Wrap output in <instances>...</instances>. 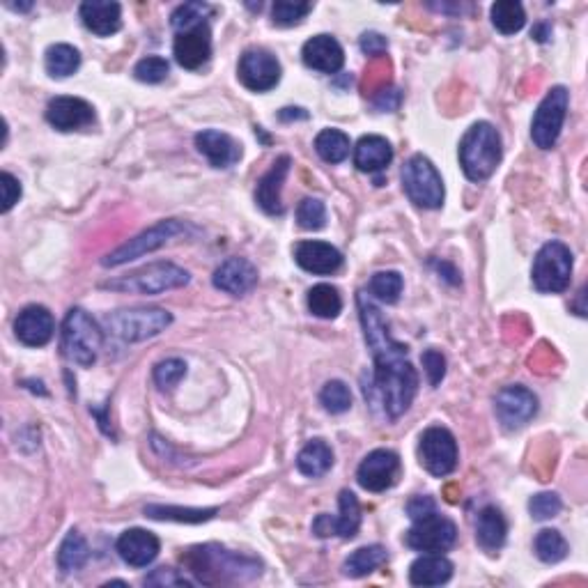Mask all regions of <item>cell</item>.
Here are the masks:
<instances>
[{"label": "cell", "mask_w": 588, "mask_h": 588, "mask_svg": "<svg viewBox=\"0 0 588 588\" xmlns=\"http://www.w3.org/2000/svg\"><path fill=\"white\" fill-rule=\"evenodd\" d=\"M432 513H437V504H435V499H430V497H414L407 504V515L412 517L414 522L421 520V517H428Z\"/></svg>", "instance_id": "51"}, {"label": "cell", "mask_w": 588, "mask_h": 588, "mask_svg": "<svg viewBox=\"0 0 588 588\" xmlns=\"http://www.w3.org/2000/svg\"><path fill=\"white\" fill-rule=\"evenodd\" d=\"M214 288L230 294V297H244L258 285V269L246 258H228L214 272Z\"/></svg>", "instance_id": "20"}, {"label": "cell", "mask_w": 588, "mask_h": 588, "mask_svg": "<svg viewBox=\"0 0 588 588\" xmlns=\"http://www.w3.org/2000/svg\"><path fill=\"white\" fill-rule=\"evenodd\" d=\"M492 26L499 30L501 35H515L520 33L526 23V14L522 3L517 0H499V3L492 5L490 10Z\"/></svg>", "instance_id": "34"}, {"label": "cell", "mask_w": 588, "mask_h": 588, "mask_svg": "<svg viewBox=\"0 0 588 588\" xmlns=\"http://www.w3.org/2000/svg\"><path fill=\"white\" fill-rule=\"evenodd\" d=\"M290 166H292V159L288 157V154H283V157H278L272 164V168L260 177L258 189H255V203H258L267 214L285 212L281 191H283L285 177H288L290 173Z\"/></svg>", "instance_id": "24"}, {"label": "cell", "mask_w": 588, "mask_h": 588, "mask_svg": "<svg viewBox=\"0 0 588 588\" xmlns=\"http://www.w3.org/2000/svg\"><path fill=\"white\" fill-rule=\"evenodd\" d=\"M239 81L253 92H267L281 81V63L265 49H249L239 60Z\"/></svg>", "instance_id": "14"}, {"label": "cell", "mask_w": 588, "mask_h": 588, "mask_svg": "<svg viewBox=\"0 0 588 588\" xmlns=\"http://www.w3.org/2000/svg\"><path fill=\"white\" fill-rule=\"evenodd\" d=\"M570 106V92L563 85H556L540 102L536 115L531 122V138L540 150H552L559 141L563 122H566Z\"/></svg>", "instance_id": "9"}, {"label": "cell", "mask_w": 588, "mask_h": 588, "mask_svg": "<svg viewBox=\"0 0 588 588\" xmlns=\"http://www.w3.org/2000/svg\"><path fill=\"white\" fill-rule=\"evenodd\" d=\"M453 577V563L441 554H423L409 568V582L414 586H441Z\"/></svg>", "instance_id": "29"}, {"label": "cell", "mask_w": 588, "mask_h": 588, "mask_svg": "<svg viewBox=\"0 0 588 588\" xmlns=\"http://www.w3.org/2000/svg\"><path fill=\"white\" fill-rule=\"evenodd\" d=\"M191 281L187 269L173 265V262H154L138 272H131L127 276L113 278V281L104 283L106 290L125 292V294H164L168 290L184 288Z\"/></svg>", "instance_id": "4"}, {"label": "cell", "mask_w": 588, "mask_h": 588, "mask_svg": "<svg viewBox=\"0 0 588 588\" xmlns=\"http://www.w3.org/2000/svg\"><path fill=\"white\" fill-rule=\"evenodd\" d=\"M402 189L423 210H439L444 205V182L435 164L423 154H414L402 168Z\"/></svg>", "instance_id": "7"}, {"label": "cell", "mask_w": 588, "mask_h": 588, "mask_svg": "<svg viewBox=\"0 0 588 588\" xmlns=\"http://www.w3.org/2000/svg\"><path fill=\"white\" fill-rule=\"evenodd\" d=\"M455 540H458V526L439 513L416 520L405 536V543L423 554L448 552Z\"/></svg>", "instance_id": "12"}, {"label": "cell", "mask_w": 588, "mask_h": 588, "mask_svg": "<svg viewBox=\"0 0 588 588\" xmlns=\"http://www.w3.org/2000/svg\"><path fill=\"white\" fill-rule=\"evenodd\" d=\"M304 65L322 74H336L345 63L343 46L331 35H315L301 49Z\"/></svg>", "instance_id": "23"}, {"label": "cell", "mask_w": 588, "mask_h": 588, "mask_svg": "<svg viewBox=\"0 0 588 588\" xmlns=\"http://www.w3.org/2000/svg\"><path fill=\"white\" fill-rule=\"evenodd\" d=\"M182 563L189 568L200 584H244L260 577V561L253 556L230 552L221 545H198L182 556Z\"/></svg>", "instance_id": "2"}, {"label": "cell", "mask_w": 588, "mask_h": 588, "mask_svg": "<svg viewBox=\"0 0 588 588\" xmlns=\"http://www.w3.org/2000/svg\"><path fill=\"white\" fill-rule=\"evenodd\" d=\"M320 402H322V407L327 409L329 414L350 412V407H352L350 386H347L345 382H340V379H331V382H327L322 386Z\"/></svg>", "instance_id": "40"}, {"label": "cell", "mask_w": 588, "mask_h": 588, "mask_svg": "<svg viewBox=\"0 0 588 588\" xmlns=\"http://www.w3.org/2000/svg\"><path fill=\"white\" fill-rule=\"evenodd\" d=\"M494 412L506 430H520L538 414V398L526 386H504L494 398Z\"/></svg>", "instance_id": "13"}, {"label": "cell", "mask_w": 588, "mask_h": 588, "mask_svg": "<svg viewBox=\"0 0 588 588\" xmlns=\"http://www.w3.org/2000/svg\"><path fill=\"white\" fill-rule=\"evenodd\" d=\"M563 508V501L559 494L554 492H540L536 494V497H531L529 501V513L533 520L538 522H545V520H552V517H556L561 513Z\"/></svg>", "instance_id": "45"}, {"label": "cell", "mask_w": 588, "mask_h": 588, "mask_svg": "<svg viewBox=\"0 0 588 588\" xmlns=\"http://www.w3.org/2000/svg\"><path fill=\"white\" fill-rule=\"evenodd\" d=\"M386 49H389V40L379 33H366L361 37V51L366 56H384Z\"/></svg>", "instance_id": "50"}, {"label": "cell", "mask_w": 588, "mask_h": 588, "mask_svg": "<svg viewBox=\"0 0 588 588\" xmlns=\"http://www.w3.org/2000/svg\"><path fill=\"white\" fill-rule=\"evenodd\" d=\"M46 72L53 79H67L81 67V53L72 44H53L46 51Z\"/></svg>", "instance_id": "33"}, {"label": "cell", "mask_w": 588, "mask_h": 588, "mask_svg": "<svg viewBox=\"0 0 588 588\" xmlns=\"http://www.w3.org/2000/svg\"><path fill=\"white\" fill-rule=\"evenodd\" d=\"M170 72L168 67V60L161 58V56H147L143 58L141 63L134 67V76L138 81L143 83H161L166 81V76Z\"/></svg>", "instance_id": "46"}, {"label": "cell", "mask_w": 588, "mask_h": 588, "mask_svg": "<svg viewBox=\"0 0 588 588\" xmlns=\"http://www.w3.org/2000/svg\"><path fill=\"white\" fill-rule=\"evenodd\" d=\"M350 136L340 129H324L315 138V152L327 161V164H340L350 154Z\"/></svg>", "instance_id": "37"}, {"label": "cell", "mask_w": 588, "mask_h": 588, "mask_svg": "<svg viewBox=\"0 0 588 588\" xmlns=\"http://www.w3.org/2000/svg\"><path fill=\"white\" fill-rule=\"evenodd\" d=\"M423 368L425 375H428L430 386H439L441 379L446 375V357L439 350H425L423 352Z\"/></svg>", "instance_id": "47"}, {"label": "cell", "mask_w": 588, "mask_h": 588, "mask_svg": "<svg viewBox=\"0 0 588 588\" xmlns=\"http://www.w3.org/2000/svg\"><path fill=\"white\" fill-rule=\"evenodd\" d=\"M313 12L311 3H290V0H278L272 7V19L276 26L290 28L304 21Z\"/></svg>", "instance_id": "42"}, {"label": "cell", "mask_w": 588, "mask_h": 588, "mask_svg": "<svg viewBox=\"0 0 588 588\" xmlns=\"http://www.w3.org/2000/svg\"><path fill=\"white\" fill-rule=\"evenodd\" d=\"M0 187H3V207H0V210L7 214L14 205L19 203L21 182L12 173H3V175H0Z\"/></svg>", "instance_id": "49"}, {"label": "cell", "mask_w": 588, "mask_h": 588, "mask_svg": "<svg viewBox=\"0 0 588 588\" xmlns=\"http://www.w3.org/2000/svg\"><path fill=\"white\" fill-rule=\"evenodd\" d=\"M173 324V315L164 308H122L106 315V327L113 336L125 340V343H141V340L159 336Z\"/></svg>", "instance_id": "6"}, {"label": "cell", "mask_w": 588, "mask_h": 588, "mask_svg": "<svg viewBox=\"0 0 588 588\" xmlns=\"http://www.w3.org/2000/svg\"><path fill=\"white\" fill-rule=\"evenodd\" d=\"M297 221L304 230H322L327 223V207L317 198H304L297 207Z\"/></svg>", "instance_id": "43"}, {"label": "cell", "mask_w": 588, "mask_h": 588, "mask_svg": "<svg viewBox=\"0 0 588 588\" xmlns=\"http://www.w3.org/2000/svg\"><path fill=\"white\" fill-rule=\"evenodd\" d=\"M145 586H191L189 579H184V575L173 570V568H157L152 575L145 577Z\"/></svg>", "instance_id": "48"}, {"label": "cell", "mask_w": 588, "mask_h": 588, "mask_svg": "<svg viewBox=\"0 0 588 588\" xmlns=\"http://www.w3.org/2000/svg\"><path fill=\"white\" fill-rule=\"evenodd\" d=\"M508 536V524L506 517L501 515L499 508L485 506L481 513H478L476 520V540L485 552H499L501 547L506 545Z\"/></svg>", "instance_id": "28"}, {"label": "cell", "mask_w": 588, "mask_h": 588, "mask_svg": "<svg viewBox=\"0 0 588 588\" xmlns=\"http://www.w3.org/2000/svg\"><path fill=\"white\" fill-rule=\"evenodd\" d=\"M90 559V547L79 531H69L58 549V566L63 572L81 570Z\"/></svg>", "instance_id": "36"}, {"label": "cell", "mask_w": 588, "mask_h": 588, "mask_svg": "<svg viewBox=\"0 0 588 588\" xmlns=\"http://www.w3.org/2000/svg\"><path fill=\"white\" fill-rule=\"evenodd\" d=\"M104 334L99 324L83 311L72 308L63 322V352L65 357L81 368H90L102 350Z\"/></svg>", "instance_id": "5"}, {"label": "cell", "mask_w": 588, "mask_h": 588, "mask_svg": "<svg viewBox=\"0 0 588 588\" xmlns=\"http://www.w3.org/2000/svg\"><path fill=\"white\" fill-rule=\"evenodd\" d=\"M501 136L490 122H476L460 141V166L471 182H485L501 164Z\"/></svg>", "instance_id": "3"}, {"label": "cell", "mask_w": 588, "mask_h": 588, "mask_svg": "<svg viewBox=\"0 0 588 588\" xmlns=\"http://www.w3.org/2000/svg\"><path fill=\"white\" fill-rule=\"evenodd\" d=\"M386 559H389V552H386L382 545H368L347 556L343 570L347 577L359 579L375 572L379 566H384Z\"/></svg>", "instance_id": "32"}, {"label": "cell", "mask_w": 588, "mask_h": 588, "mask_svg": "<svg viewBox=\"0 0 588 588\" xmlns=\"http://www.w3.org/2000/svg\"><path fill=\"white\" fill-rule=\"evenodd\" d=\"M402 276L398 272H377L370 278L368 290L375 299L384 301V304H396L402 294Z\"/></svg>", "instance_id": "41"}, {"label": "cell", "mask_w": 588, "mask_h": 588, "mask_svg": "<svg viewBox=\"0 0 588 588\" xmlns=\"http://www.w3.org/2000/svg\"><path fill=\"white\" fill-rule=\"evenodd\" d=\"M182 232H187V226H184L182 221L177 219H168V221H159L157 226L147 228L141 235L129 239L122 246H118L113 253H108L106 258L102 260L104 267H120L125 265V262H131L136 258H141L145 253H152L164 246L170 239L182 235Z\"/></svg>", "instance_id": "10"}, {"label": "cell", "mask_w": 588, "mask_h": 588, "mask_svg": "<svg viewBox=\"0 0 588 588\" xmlns=\"http://www.w3.org/2000/svg\"><path fill=\"white\" fill-rule=\"evenodd\" d=\"M308 308L315 317H322V320H334L338 313L343 311V297L340 292L329 283H320L311 288L308 292Z\"/></svg>", "instance_id": "35"}, {"label": "cell", "mask_w": 588, "mask_h": 588, "mask_svg": "<svg viewBox=\"0 0 588 588\" xmlns=\"http://www.w3.org/2000/svg\"><path fill=\"white\" fill-rule=\"evenodd\" d=\"M393 161V147L384 136H363L354 147V166L361 173H379Z\"/></svg>", "instance_id": "27"}, {"label": "cell", "mask_w": 588, "mask_h": 588, "mask_svg": "<svg viewBox=\"0 0 588 588\" xmlns=\"http://www.w3.org/2000/svg\"><path fill=\"white\" fill-rule=\"evenodd\" d=\"M56 320L44 306H26L14 320V334L28 347H44L53 338Z\"/></svg>", "instance_id": "19"}, {"label": "cell", "mask_w": 588, "mask_h": 588, "mask_svg": "<svg viewBox=\"0 0 588 588\" xmlns=\"http://www.w3.org/2000/svg\"><path fill=\"white\" fill-rule=\"evenodd\" d=\"M338 508H340V513L336 517L324 513L313 522V533L317 538L338 536V538L350 540V538L357 536V531L361 526V504H359L357 494L350 492V490L340 492Z\"/></svg>", "instance_id": "15"}, {"label": "cell", "mask_w": 588, "mask_h": 588, "mask_svg": "<svg viewBox=\"0 0 588 588\" xmlns=\"http://www.w3.org/2000/svg\"><path fill=\"white\" fill-rule=\"evenodd\" d=\"M294 260L301 269L306 272L317 274V276H329L336 274L340 267H343V253H340L336 246L327 242H299L294 246Z\"/></svg>", "instance_id": "21"}, {"label": "cell", "mask_w": 588, "mask_h": 588, "mask_svg": "<svg viewBox=\"0 0 588 588\" xmlns=\"http://www.w3.org/2000/svg\"><path fill=\"white\" fill-rule=\"evenodd\" d=\"M533 547H536V556L543 563H559L568 556L566 538H563L561 533L554 531V529L540 531L536 536V543H533Z\"/></svg>", "instance_id": "39"}, {"label": "cell", "mask_w": 588, "mask_h": 588, "mask_svg": "<svg viewBox=\"0 0 588 588\" xmlns=\"http://www.w3.org/2000/svg\"><path fill=\"white\" fill-rule=\"evenodd\" d=\"M79 14L83 26L99 37H111L122 28V7L113 0H85Z\"/></svg>", "instance_id": "26"}, {"label": "cell", "mask_w": 588, "mask_h": 588, "mask_svg": "<svg viewBox=\"0 0 588 588\" xmlns=\"http://www.w3.org/2000/svg\"><path fill=\"white\" fill-rule=\"evenodd\" d=\"M334 467V451L327 441L313 439L297 455V469L308 478H320Z\"/></svg>", "instance_id": "30"}, {"label": "cell", "mask_w": 588, "mask_h": 588, "mask_svg": "<svg viewBox=\"0 0 588 588\" xmlns=\"http://www.w3.org/2000/svg\"><path fill=\"white\" fill-rule=\"evenodd\" d=\"M212 7L207 3H200V0H193V3H184L177 7L173 12V17H170V23H173V28L177 33H184V30H191V28H198V26H205L207 19L212 17Z\"/></svg>", "instance_id": "38"}, {"label": "cell", "mask_w": 588, "mask_h": 588, "mask_svg": "<svg viewBox=\"0 0 588 588\" xmlns=\"http://www.w3.org/2000/svg\"><path fill=\"white\" fill-rule=\"evenodd\" d=\"M278 118L281 120H297V118H301V120H306L308 118V113L304 111V108H283L281 113H278Z\"/></svg>", "instance_id": "52"}, {"label": "cell", "mask_w": 588, "mask_h": 588, "mask_svg": "<svg viewBox=\"0 0 588 588\" xmlns=\"http://www.w3.org/2000/svg\"><path fill=\"white\" fill-rule=\"evenodd\" d=\"M173 56L184 69H200L212 56V30L210 26H198L184 33H177L173 42Z\"/></svg>", "instance_id": "17"}, {"label": "cell", "mask_w": 588, "mask_h": 588, "mask_svg": "<svg viewBox=\"0 0 588 588\" xmlns=\"http://www.w3.org/2000/svg\"><path fill=\"white\" fill-rule=\"evenodd\" d=\"M533 288L543 294H559L570 288L572 251L561 242H547L538 251L531 269Z\"/></svg>", "instance_id": "8"}, {"label": "cell", "mask_w": 588, "mask_h": 588, "mask_svg": "<svg viewBox=\"0 0 588 588\" xmlns=\"http://www.w3.org/2000/svg\"><path fill=\"white\" fill-rule=\"evenodd\" d=\"M419 458L428 474L444 478L458 467V441L451 435V430L439 428V425L428 428L421 435Z\"/></svg>", "instance_id": "11"}, {"label": "cell", "mask_w": 588, "mask_h": 588, "mask_svg": "<svg viewBox=\"0 0 588 588\" xmlns=\"http://www.w3.org/2000/svg\"><path fill=\"white\" fill-rule=\"evenodd\" d=\"M46 120L58 131H76L95 122V108L81 97H53L46 106Z\"/></svg>", "instance_id": "18"}, {"label": "cell", "mask_w": 588, "mask_h": 588, "mask_svg": "<svg viewBox=\"0 0 588 588\" xmlns=\"http://www.w3.org/2000/svg\"><path fill=\"white\" fill-rule=\"evenodd\" d=\"M184 375H187V363L182 359H166L154 366V382H157L161 391L173 389V386L182 382Z\"/></svg>", "instance_id": "44"}, {"label": "cell", "mask_w": 588, "mask_h": 588, "mask_svg": "<svg viewBox=\"0 0 588 588\" xmlns=\"http://www.w3.org/2000/svg\"><path fill=\"white\" fill-rule=\"evenodd\" d=\"M400 474V458L398 453L389 448H377L368 453L357 469V481L368 492H384L396 485Z\"/></svg>", "instance_id": "16"}, {"label": "cell", "mask_w": 588, "mask_h": 588, "mask_svg": "<svg viewBox=\"0 0 588 588\" xmlns=\"http://www.w3.org/2000/svg\"><path fill=\"white\" fill-rule=\"evenodd\" d=\"M359 315L363 324L366 343L375 359V386L382 398L384 412L391 419H400L412 407L419 391V375L407 359V347L393 340L389 334V324L379 308L368 299V294L359 292L357 297Z\"/></svg>", "instance_id": "1"}, {"label": "cell", "mask_w": 588, "mask_h": 588, "mask_svg": "<svg viewBox=\"0 0 588 588\" xmlns=\"http://www.w3.org/2000/svg\"><path fill=\"white\" fill-rule=\"evenodd\" d=\"M219 513V508H180V506H159L150 504L145 506V517L159 522H187V524H200L212 520Z\"/></svg>", "instance_id": "31"}, {"label": "cell", "mask_w": 588, "mask_h": 588, "mask_svg": "<svg viewBox=\"0 0 588 588\" xmlns=\"http://www.w3.org/2000/svg\"><path fill=\"white\" fill-rule=\"evenodd\" d=\"M196 147L214 168H230L242 159V147L235 138L216 129H205L196 134Z\"/></svg>", "instance_id": "25"}, {"label": "cell", "mask_w": 588, "mask_h": 588, "mask_svg": "<svg viewBox=\"0 0 588 588\" xmlns=\"http://www.w3.org/2000/svg\"><path fill=\"white\" fill-rule=\"evenodd\" d=\"M120 559L131 568H145L159 556L161 543L154 533L145 529H129L115 543Z\"/></svg>", "instance_id": "22"}]
</instances>
